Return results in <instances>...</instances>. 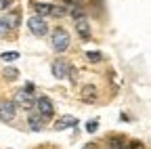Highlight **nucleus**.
I'll return each mask as SVG.
<instances>
[{"label": "nucleus", "mask_w": 151, "mask_h": 149, "mask_svg": "<svg viewBox=\"0 0 151 149\" xmlns=\"http://www.w3.org/2000/svg\"><path fill=\"white\" fill-rule=\"evenodd\" d=\"M52 46H55L57 53L67 50V46H69V34H67V30L57 27V30L52 32Z\"/></svg>", "instance_id": "f257e3e1"}, {"label": "nucleus", "mask_w": 151, "mask_h": 149, "mask_svg": "<svg viewBox=\"0 0 151 149\" xmlns=\"http://www.w3.org/2000/svg\"><path fill=\"white\" fill-rule=\"evenodd\" d=\"M27 27H29V32H32L34 36H44V34L48 32L46 21L42 19V17H38V15H34V17H29V19H27Z\"/></svg>", "instance_id": "f03ea898"}, {"label": "nucleus", "mask_w": 151, "mask_h": 149, "mask_svg": "<svg viewBox=\"0 0 151 149\" xmlns=\"http://www.w3.org/2000/svg\"><path fill=\"white\" fill-rule=\"evenodd\" d=\"M13 103H15V107H23V109H32L34 107V97H32V92H27V90H17L15 92V99H13Z\"/></svg>", "instance_id": "7ed1b4c3"}, {"label": "nucleus", "mask_w": 151, "mask_h": 149, "mask_svg": "<svg viewBox=\"0 0 151 149\" xmlns=\"http://www.w3.org/2000/svg\"><path fill=\"white\" fill-rule=\"evenodd\" d=\"M36 107H38V114H40L44 120H48V118H52V114H55V107H52V101L48 99V97H40L36 101Z\"/></svg>", "instance_id": "20e7f679"}, {"label": "nucleus", "mask_w": 151, "mask_h": 149, "mask_svg": "<svg viewBox=\"0 0 151 149\" xmlns=\"http://www.w3.org/2000/svg\"><path fill=\"white\" fill-rule=\"evenodd\" d=\"M15 111H17V107H15L13 101H2V103H0V120H2V122H11L15 118Z\"/></svg>", "instance_id": "39448f33"}, {"label": "nucleus", "mask_w": 151, "mask_h": 149, "mask_svg": "<svg viewBox=\"0 0 151 149\" xmlns=\"http://www.w3.org/2000/svg\"><path fill=\"white\" fill-rule=\"evenodd\" d=\"M67 73H71V67H69L65 61L59 59V61L52 63V76H55V78H65Z\"/></svg>", "instance_id": "423d86ee"}, {"label": "nucleus", "mask_w": 151, "mask_h": 149, "mask_svg": "<svg viewBox=\"0 0 151 149\" xmlns=\"http://www.w3.org/2000/svg\"><path fill=\"white\" fill-rule=\"evenodd\" d=\"M27 124H29V128L34 130V132H38V130L44 128V118L38 114V111H32L29 118H27Z\"/></svg>", "instance_id": "0eeeda50"}, {"label": "nucleus", "mask_w": 151, "mask_h": 149, "mask_svg": "<svg viewBox=\"0 0 151 149\" xmlns=\"http://www.w3.org/2000/svg\"><path fill=\"white\" fill-rule=\"evenodd\" d=\"M76 124H78V118L73 116H63L55 122V130H65V128H73Z\"/></svg>", "instance_id": "6e6552de"}, {"label": "nucleus", "mask_w": 151, "mask_h": 149, "mask_svg": "<svg viewBox=\"0 0 151 149\" xmlns=\"http://www.w3.org/2000/svg\"><path fill=\"white\" fill-rule=\"evenodd\" d=\"M76 30H78V34L82 36L84 40H90V23L86 19H78V23H76Z\"/></svg>", "instance_id": "1a4fd4ad"}, {"label": "nucleus", "mask_w": 151, "mask_h": 149, "mask_svg": "<svg viewBox=\"0 0 151 149\" xmlns=\"http://www.w3.org/2000/svg\"><path fill=\"white\" fill-rule=\"evenodd\" d=\"M94 99H97V88L90 86V84L84 86V88H82V101L88 103V101H94Z\"/></svg>", "instance_id": "9d476101"}, {"label": "nucleus", "mask_w": 151, "mask_h": 149, "mask_svg": "<svg viewBox=\"0 0 151 149\" xmlns=\"http://www.w3.org/2000/svg\"><path fill=\"white\" fill-rule=\"evenodd\" d=\"M34 9H36V13H38V17H44L46 15H50V9H52V4H44V2H38V4H34Z\"/></svg>", "instance_id": "9b49d317"}, {"label": "nucleus", "mask_w": 151, "mask_h": 149, "mask_svg": "<svg viewBox=\"0 0 151 149\" xmlns=\"http://www.w3.org/2000/svg\"><path fill=\"white\" fill-rule=\"evenodd\" d=\"M109 145H111V149H124L126 139H124V137H113V139L109 141Z\"/></svg>", "instance_id": "f8f14e48"}, {"label": "nucleus", "mask_w": 151, "mask_h": 149, "mask_svg": "<svg viewBox=\"0 0 151 149\" xmlns=\"http://www.w3.org/2000/svg\"><path fill=\"white\" fill-rule=\"evenodd\" d=\"M2 59H4L6 63H11V61H17V59H19V53H17V50H9V53H2Z\"/></svg>", "instance_id": "ddd939ff"}, {"label": "nucleus", "mask_w": 151, "mask_h": 149, "mask_svg": "<svg viewBox=\"0 0 151 149\" xmlns=\"http://www.w3.org/2000/svg\"><path fill=\"white\" fill-rule=\"evenodd\" d=\"M101 57H103V55H101L99 50H92V53L88 50V53H86V59H88V61H92V63H97V61H101Z\"/></svg>", "instance_id": "4468645a"}, {"label": "nucleus", "mask_w": 151, "mask_h": 149, "mask_svg": "<svg viewBox=\"0 0 151 149\" xmlns=\"http://www.w3.org/2000/svg\"><path fill=\"white\" fill-rule=\"evenodd\" d=\"M63 15H65V9H63V6H55V4H52L50 17H63Z\"/></svg>", "instance_id": "2eb2a0df"}, {"label": "nucleus", "mask_w": 151, "mask_h": 149, "mask_svg": "<svg viewBox=\"0 0 151 149\" xmlns=\"http://www.w3.org/2000/svg\"><path fill=\"white\" fill-rule=\"evenodd\" d=\"M4 19H6V23H9L11 27H15V25H17V21H19V15H17V13H13V15H6Z\"/></svg>", "instance_id": "dca6fc26"}, {"label": "nucleus", "mask_w": 151, "mask_h": 149, "mask_svg": "<svg viewBox=\"0 0 151 149\" xmlns=\"http://www.w3.org/2000/svg\"><path fill=\"white\" fill-rule=\"evenodd\" d=\"M9 30H11V25L6 23V19H4V17H0V36H4Z\"/></svg>", "instance_id": "f3484780"}, {"label": "nucleus", "mask_w": 151, "mask_h": 149, "mask_svg": "<svg viewBox=\"0 0 151 149\" xmlns=\"http://www.w3.org/2000/svg\"><path fill=\"white\" fill-rule=\"evenodd\" d=\"M124 149H145L141 141H130L128 145H124Z\"/></svg>", "instance_id": "a211bd4d"}, {"label": "nucleus", "mask_w": 151, "mask_h": 149, "mask_svg": "<svg viewBox=\"0 0 151 149\" xmlns=\"http://www.w3.org/2000/svg\"><path fill=\"white\" fill-rule=\"evenodd\" d=\"M17 69H4V78H9V80H15L17 78Z\"/></svg>", "instance_id": "6ab92c4d"}, {"label": "nucleus", "mask_w": 151, "mask_h": 149, "mask_svg": "<svg viewBox=\"0 0 151 149\" xmlns=\"http://www.w3.org/2000/svg\"><path fill=\"white\" fill-rule=\"evenodd\" d=\"M97 124H99L97 120H92V122H88V124H86V130H88V132H94V130H97Z\"/></svg>", "instance_id": "aec40b11"}, {"label": "nucleus", "mask_w": 151, "mask_h": 149, "mask_svg": "<svg viewBox=\"0 0 151 149\" xmlns=\"http://www.w3.org/2000/svg\"><path fill=\"white\" fill-rule=\"evenodd\" d=\"M13 4V0H0V11H6Z\"/></svg>", "instance_id": "412c9836"}, {"label": "nucleus", "mask_w": 151, "mask_h": 149, "mask_svg": "<svg viewBox=\"0 0 151 149\" xmlns=\"http://www.w3.org/2000/svg\"><path fill=\"white\" fill-rule=\"evenodd\" d=\"M67 4H78V2H82V0H65Z\"/></svg>", "instance_id": "4be33fe9"}]
</instances>
